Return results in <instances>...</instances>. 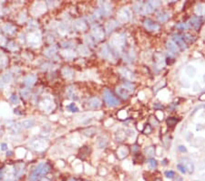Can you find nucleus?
<instances>
[{"mask_svg": "<svg viewBox=\"0 0 205 181\" xmlns=\"http://www.w3.org/2000/svg\"><path fill=\"white\" fill-rule=\"evenodd\" d=\"M49 169L50 167L47 163H39L30 173L28 181H38L43 176H46L49 172Z\"/></svg>", "mask_w": 205, "mask_h": 181, "instance_id": "1", "label": "nucleus"}, {"mask_svg": "<svg viewBox=\"0 0 205 181\" xmlns=\"http://www.w3.org/2000/svg\"><path fill=\"white\" fill-rule=\"evenodd\" d=\"M103 97H104V100L107 103L108 106H110V107H114V106H117L120 104V102L119 100L110 92L109 90H105L104 93H103Z\"/></svg>", "mask_w": 205, "mask_h": 181, "instance_id": "2", "label": "nucleus"}, {"mask_svg": "<svg viewBox=\"0 0 205 181\" xmlns=\"http://www.w3.org/2000/svg\"><path fill=\"white\" fill-rule=\"evenodd\" d=\"M143 25H144L145 28L147 30H149V31H156V30H159V28H160L159 24L150 18L145 19L143 22Z\"/></svg>", "mask_w": 205, "mask_h": 181, "instance_id": "3", "label": "nucleus"}, {"mask_svg": "<svg viewBox=\"0 0 205 181\" xmlns=\"http://www.w3.org/2000/svg\"><path fill=\"white\" fill-rule=\"evenodd\" d=\"M160 5V1H149L143 7V12L145 14H150V13H151Z\"/></svg>", "mask_w": 205, "mask_h": 181, "instance_id": "4", "label": "nucleus"}, {"mask_svg": "<svg viewBox=\"0 0 205 181\" xmlns=\"http://www.w3.org/2000/svg\"><path fill=\"white\" fill-rule=\"evenodd\" d=\"M202 24V19L200 17H192L190 20H189V26L192 28H194L195 30L200 29V26Z\"/></svg>", "mask_w": 205, "mask_h": 181, "instance_id": "5", "label": "nucleus"}, {"mask_svg": "<svg viewBox=\"0 0 205 181\" xmlns=\"http://www.w3.org/2000/svg\"><path fill=\"white\" fill-rule=\"evenodd\" d=\"M154 60L157 67L159 69H162L165 65V58L161 53H156L154 55Z\"/></svg>", "mask_w": 205, "mask_h": 181, "instance_id": "6", "label": "nucleus"}, {"mask_svg": "<svg viewBox=\"0 0 205 181\" xmlns=\"http://www.w3.org/2000/svg\"><path fill=\"white\" fill-rule=\"evenodd\" d=\"M172 41H173L178 47H180L182 49H186V48H187L186 43H185V41L183 40L182 37H181L180 35H174V36L172 37Z\"/></svg>", "mask_w": 205, "mask_h": 181, "instance_id": "7", "label": "nucleus"}, {"mask_svg": "<svg viewBox=\"0 0 205 181\" xmlns=\"http://www.w3.org/2000/svg\"><path fill=\"white\" fill-rule=\"evenodd\" d=\"M182 164L186 167L187 171H189L190 173H193L194 171V165L193 163L189 159V158H182Z\"/></svg>", "mask_w": 205, "mask_h": 181, "instance_id": "8", "label": "nucleus"}, {"mask_svg": "<svg viewBox=\"0 0 205 181\" xmlns=\"http://www.w3.org/2000/svg\"><path fill=\"white\" fill-rule=\"evenodd\" d=\"M100 5V9H101V12L102 14H104V15H109L110 13H111V6L110 4L109 3H106V2H103V3H99Z\"/></svg>", "mask_w": 205, "mask_h": 181, "instance_id": "9", "label": "nucleus"}, {"mask_svg": "<svg viewBox=\"0 0 205 181\" xmlns=\"http://www.w3.org/2000/svg\"><path fill=\"white\" fill-rule=\"evenodd\" d=\"M167 49H169V52H172L173 54H176L179 52V47L172 40H169L167 42Z\"/></svg>", "mask_w": 205, "mask_h": 181, "instance_id": "10", "label": "nucleus"}, {"mask_svg": "<svg viewBox=\"0 0 205 181\" xmlns=\"http://www.w3.org/2000/svg\"><path fill=\"white\" fill-rule=\"evenodd\" d=\"M35 81H36V76H35V75H27V76H26V77L24 78V80H23L24 84L26 85V86H28V87L34 85Z\"/></svg>", "mask_w": 205, "mask_h": 181, "instance_id": "11", "label": "nucleus"}, {"mask_svg": "<svg viewBox=\"0 0 205 181\" xmlns=\"http://www.w3.org/2000/svg\"><path fill=\"white\" fill-rule=\"evenodd\" d=\"M19 125L22 128L28 129L35 125V123H34V120H32V119H26V120L21 121V122L19 123Z\"/></svg>", "mask_w": 205, "mask_h": 181, "instance_id": "12", "label": "nucleus"}, {"mask_svg": "<svg viewBox=\"0 0 205 181\" xmlns=\"http://www.w3.org/2000/svg\"><path fill=\"white\" fill-rule=\"evenodd\" d=\"M93 34H94L95 39H97V40H102V39H103V37H104V32H103V30H102V29H101L100 27H96L93 28Z\"/></svg>", "mask_w": 205, "mask_h": 181, "instance_id": "13", "label": "nucleus"}, {"mask_svg": "<svg viewBox=\"0 0 205 181\" xmlns=\"http://www.w3.org/2000/svg\"><path fill=\"white\" fill-rule=\"evenodd\" d=\"M117 94L120 96H121L123 99H128L129 98V92L127 89H125L124 87H119V88H117Z\"/></svg>", "mask_w": 205, "mask_h": 181, "instance_id": "14", "label": "nucleus"}, {"mask_svg": "<svg viewBox=\"0 0 205 181\" xmlns=\"http://www.w3.org/2000/svg\"><path fill=\"white\" fill-rule=\"evenodd\" d=\"M12 77L10 73H6L4 76H2V78L0 79V87H3L6 84H8L11 81Z\"/></svg>", "mask_w": 205, "mask_h": 181, "instance_id": "15", "label": "nucleus"}, {"mask_svg": "<svg viewBox=\"0 0 205 181\" xmlns=\"http://www.w3.org/2000/svg\"><path fill=\"white\" fill-rule=\"evenodd\" d=\"M195 13H196L197 17L205 15V4H199V5H197L196 6V8H195Z\"/></svg>", "mask_w": 205, "mask_h": 181, "instance_id": "16", "label": "nucleus"}, {"mask_svg": "<svg viewBox=\"0 0 205 181\" xmlns=\"http://www.w3.org/2000/svg\"><path fill=\"white\" fill-rule=\"evenodd\" d=\"M129 18V13L127 9H122L120 11V19L121 21H127Z\"/></svg>", "mask_w": 205, "mask_h": 181, "instance_id": "17", "label": "nucleus"}, {"mask_svg": "<svg viewBox=\"0 0 205 181\" xmlns=\"http://www.w3.org/2000/svg\"><path fill=\"white\" fill-rule=\"evenodd\" d=\"M89 106L90 108H98L100 106V101L98 98H92L89 101Z\"/></svg>", "mask_w": 205, "mask_h": 181, "instance_id": "18", "label": "nucleus"}, {"mask_svg": "<svg viewBox=\"0 0 205 181\" xmlns=\"http://www.w3.org/2000/svg\"><path fill=\"white\" fill-rule=\"evenodd\" d=\"M169 18V15L167 12H161L158 15V20L160 22H166Z\"/></svg>", "mask_w": 205, "mask_h": 181, "instance_id": "19", "label": "nucleus"}, {"mask_svg": "<svg viewBox=\"0 0 205 181\" xmlns=\"http://www.w3.org/2000/svg\"><path fill=\"white\" fill-rule=\"evenodd\" d=\"M102 56H103L104 58H107V59H110L111 56H112V53L110 51V49L105 46L104 48H102Z\"/></svg>", "mask_w": 205, "mask_h": 181, "instance_id": "20", "label": "nucleus"}, {"mask_svg": "<svg viewBox=\"0 0 205 181\" xmlns=\"http://www.w3.org/2000/svg\"><path fill=\"white\" fill-rule=\"evenodd\" d=\"M182 39H183V40H184L185 42H187V43H192V42L194 41V40H195V38H194L192 35L189 34V33H185V34L182 36Z\"/></svg>", "mask_w": 205, "mask_h": 181, "instance_id": "21", "label": "nucleus"}, {"mask_svg": "<svg viewBox=\"0 0 205 181\" xmlns=\"http://www.w3.org/2000/svg\"><path fill=\"white\" fill-rule=\"evenodd\" d=\"M177 123H178V119L175 117H169L167 119V125L169 127H173Z\"/></svg>", "mask_w": 205, "mask_h": 181, "instance_id": "22", "label": "nucleus"}, {"mask_svg": "<svg viewBox=\"0 0 205 181\" xmlns=\"http://www.w3.org/2000/svg\"><path fill=\"white\" fill-rule=\"evenodd\" d=\"M67 95L70 96V98L75 99V100L77 99L76 94H75V91H74V88L73 87H68L67 90Z\"/></svg>", "mask_w": 205, "mask_h": 181, "instance_id": "23", "label": "nucleus"}, {"mask_svg": "<svg viewBox=\"0 0 205 181\" xmlns=\"http://www.w3.org/2000/svg\"><path fill=\"white\" fill-rule=\"evenodd\" d=\"M186 73L188 74V76L193 77V76L195 75V73H196V70H195V68L192 67V66H188V67L186 68Z\"/></svg>", "mask_w": 205, "mask_h": 181, "instance_id": "24", "label": "nucleus"}, {"mask_svg": "<svg viewBox=\"0 0 205 181\" xmlns=\"http://www.w3.org/2000/svg\"><path fill=\"white\" fill-rule=\"evenodd\" d=\"M118 155L120 158H124L125 157H127L128 155V150L125 147H121L119 151H118Z\"/></svg>", "mask_w": 205, "mask_h": 181, "instance_id": "25", "label": "nucleus"}, {"mask_svg": "<svg viewBox=\"0 0 205 181\" xmlns=\"http://www.w3.org/2000/svg\"><path fill=\"white\" fill-rule=\"evenodd\" d=\"M63 75L67 78V79H70L72 77V71L68 68H65L63 70Z\"/></svg>", "mask_w": 205, "mask_h": 181, "instance_id": "26", "label": "nucleus"}, {"mask_svg": "<svg viewBox=\"0 0 205 181\" xmlns=\"http://www.w3.org/2000/svg\"><path fill=\"white\" fill-rule=\"evenodd\" d=\"M148 165H149L150 168L155 169L157 167V161L155 159H153V158H151V159L148 160Z\"/></svg>", "mask_w": 205, "mask_h": 181, "instance_id": "27", "label": "nucleus"}, {"mask_svg": "<svg viewBox=\"0 0 205 181\" xmlns=\"http://www.w3.org/2000/svg\"><path fill=\"white\" fill-rule=\"evenodd\" d=\"M56 51H57V49H56L55 47H50L49 49H48L45 51V53H46L48 56H52V55H54V54L56 53Z\"/></svg>", "mask_w": 205, "mask_h": 181, "instance_id": "28", "label": "nucleus"}, {"mask_svg": "<svg viewBox=\"0 0 205 181\" xmlns=\"http://www.w3.org/2000/svg\"><path fill=\"white\" fill-rule=\"evenodd\" d=\"M67 108L68 110H70V112H74V113L79 112V108L76 106L75 103H70V105H67Z\"/></svg>", "mask_w": 205, "mask_h": 181, "instance_id": "29", "label": "nucleus"}, {"mask_svg": "<svg viewBox=\"0 0 205 181\" xmlns=\"http://www.w3.org/2000/svg\"><path fill=\"white\" fill-rule=\"evenodd\" d=\"M134 10H135L137 13L141 12V10H143V7H142V5H141V4H140V3H137V4H135V5H134Z\"/></svg>", "mask_w": 205, "mask_h": 181, "instance_id": "30", "label": "nucleus"}, {"mask_svg": "<svg viewBox=\"0 0 205 181\" xmlns=\"http://www.w3.org/2000/svg\"><path fill=\"white\" fill-rule=\"evenodd\" d=\"M165 176L168 178H173L175 176V172L172 171V170H169L165 172Z\"/></svg>", "mask_w": 205, "mask_h": 181, "instance_id": "31", "label": "nucleus"}, {"mask_svg": "<svg viewBox=\"0 0 205 181\" xmlns=\"http://www.w3.org/2000/svg\"><path fill=\"white\" fill-rule=\"evenodd\" d=\"M122 87H124L125 89H127L129 92H133V90H134V86L131 83H125V84H123Z\"/></svg>", "mask_w": 205, "mask_h": 181, "instance_id": "32", "label": "nucleus"}, {"mask_svg": "<svg viewBox=\"0 0 205 181\" xmlns=\"http://www.w3.org/2000/svg\"><path fill=\"white\" fill-rule=\"evenodd\" d=\"M177 168L179 169V171L181 172V173H182V174H185L186 172H187V169H186V167L182 165V164H178V166H177Z\"/></svg>", "mask_w": 205, "mask_h": 181, "instance_id": "33", "label": "nucleus"}, {"mask_svg": "<svg viewBox=\"0 0 205 181\" xmlns=\"http://www.w3.org/2000/svg\"><path fill=\"white\" fill-rule=\"evenodd\" d=\"M176 28H178L179 30H185L187 28V25L185 23H179L176 25Z\"/></svg>", "mask_w": 205, "mask_h": 181, "instance_id": "34", "label": "nucleus"}, {"mask_svg": "<svg viewBox=\"0 0 205 181\" xmlns=\"http://www.w3.org/2000/svg\"><path fill=\"white\" fill-rule=\"evenodd\" d=\"M145 151H146V154H147L148 156H152V155H154V147H152V146L148 147Z\"/></svg>", "mask_w": 205, "mask_h": 181, "instance_id": "35", "label": "nucleus"}, {"mask_svg": "<svg viewBox=\"0 0 205 181\" xmlns=\"http://www.w3.org/2000/svg\"><path fill=\"white\" fill-rule=\"evenodd\" d=\"M10 101H11L13 103L17 104V103H18V97H17V95H12V96L10 97Z\"/></svg>", "mask_w": 205, "mask_h": 181, "instance_id": "36", "label": "nucleus"}, {"mask_svg": "<svg viewBox=\"0 0 205 181\" xmlns=\"http://www.w3.org/2000/svg\"><path fill=\"white\" fill-rule=\"evenodd\" d=\"M178 150L180 151V152H182V153H185V152H187V149H186V147L184 146V145H179V147H178Z\"/></svg>", "mask_w": 205, "mask_h": 181, "instance_id": "37", "label": "nucleus"}, {"mask_svg": "<svg viewBox=\"0 0 205 181\" xmlns=\"http://www.w3.org/2000/svg\"><path fill=\"white\" fill-rule=\"evenodd\" d=\"M21 94L24 95V97H27L29 95V92L27 90H23V91H21Z\"/></svg>", "mask_w": 205, "mask_h": 181, "instance_id": "38", "label": "nucleus"}, {"mask_svg": "<svg viewBox=\"0 0 205 181\" xmlns=\"http://www.w3.org/2000/svg\"><path fill=\"white\" fill-rule=\"evenodd\" d=\"M151 132V126H150V125H147V126L145 127L144 133H145V134H150Z\"/></svg>", "mask_w": 205, "mask_h": 181, "instance_id": "39", "label": "nucleus"}, {"mask_svg": "<svg viewBox=\"0 0 205 181\" xmlns=\"http://www.w3.org/2000/svg\"><path fill=\"white\" fill-rule=\"evenodd\" d=\"M173 181H183V179H182L181 176H177V177H176Z\"/></svg>", "mask_w": 205, "mask_h": 181, "instance_id": "40", "label": "nucleus"}, {"mask_svg": "<svg viewBox=\"0 0 205 181\" xmlns=\"http://www.w3.org/2000/svg\"><path fill=\"white\" fill-rule=\"evenodd\" d=\"M200 101H204V100H205V94H202V95L200 97Z\"/></svg>", "mask_w": 205, "mask_h": 181, "instance_id": "41", "label": "nucleus"}, {"mask_svg": "<svg viewBox=\"0 0 205 181\" xmlns=\"http://www.w3.org/2000/svg\"><path fill=\"white\" fill-rule=\"evenodd\" d=\"M2 149L3 150H6L7 149V144H2Z\"/></svg>", "mask_w": 205, "mask_h": 181, "instance_id": "42", "label": "nucleus"}, {"mask_svg": "<svg viewBox=\"0 0 205 181\" xmlns=\"http://www.w3.org/2000/svg\"><path fill=\"white\" fill-rule=\"evenodd\" d=\"M154 181H162V180H161V178L157 177V178H155V179H154Z\"/></svg>", "mask_w": 205, "mask_h": 181, "instance_id": "43", "label": "nucleus"}, {"mask_svg": "<svg viewBox=\"0 0 205 181\" xmlns=\"http://www.w3.org/2000/svg\"><path fill=\"white\" fill-rule=\"evenodd\" d=\"M42 181H49V180H48V179H43Z\"/></svg>", "mask_w": 205, "mask_h": 181, "instance_id": "44", "label": "nucleus"}, {"mask_svg": "<svg viewBox=\"0 0 205 181\" xmlns=\"http://www.w3.org/2000/svg\"><path fill=\"white\" fill-rule=\"evenodd\" d=\"M203 107H204V108H205V104H204V105H203Z\"/></svg>", "mask_w": 205, "mask_h": 181, "instance_id": "45", "label": "nucleus"}, {"mask_svg": "<svg viewBox=\"0 0 205 181\" xmlns=\"http://www.w3.org/2000/svg\"><path fill=\"white\" fill-rule=\"evenodd\" d=\"M71 181H75V180H73V179H72V180H71Z\"/></svg>", "mask_w": 205, "mask_h": 181, "instance_id": "46", "label": "nucleus"}]
</instances>
